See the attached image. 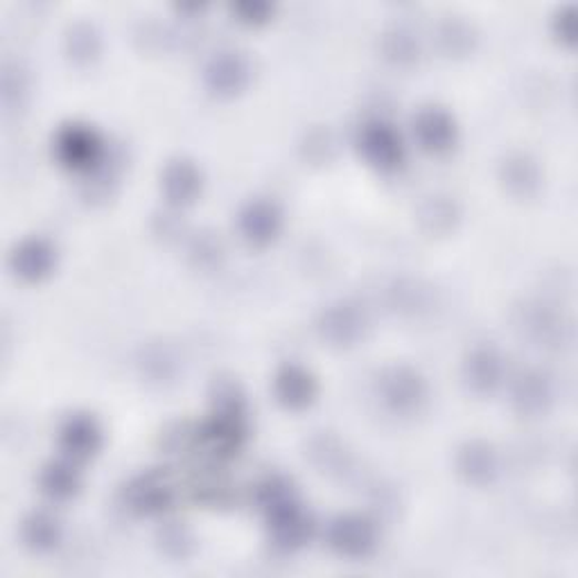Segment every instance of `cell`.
I'll return each instance as SVG.
<instances>
[{
	"mask_svg": "<svg viewBox=\"0 0 578 578\" xmlns=\"http://www.w3.org/2000/svg\"><path fill=\"white\" fill-rule=\"evenodd\" d=\"M382 52L395 66H412L419 60V41L410 30L395 28L384 34Z\"/></svg>",
	"mask_w": 578,
	"mask_h": 578,
	"instance_id": "obj_28",
	"label": "cell"
},
{
	"mask_svg": "<svg viewBox=\"0 0 578 578\" xmlns=\"http://www.w3.org/2000/svg\"><path fill=\"white\" fill-rule=\"evenodd\" d=\"M41 493L52 502H69L82 488V477L69 461H52L39 475Z\"/></svg>",
	"mask_w": 578,
	"mask_h": 578,
	"instance_id": "obj_21",
	"label": "cell"
},
{
	"mask_svg": "<svg viewBox=\"0 0 578 578\" xmlns=\"http://www.w3.org/2000/svg\"><path fill=\"white\" fill-rule=\"evenodd\" d=\"M456 471L473 486H488L499 473L497 452L484 441L466 443L456 454Z\"/></svg>",
	"mask_w": 578,
	"mask_h": 578,
	"instance_id": "obj_16",
	"label": "cell"
},
{
	"mask_svg": "<svg viewBox=\"0 0 578 578\" xmlns=\"http://www.w3.org/2000/svg\"><path fill=\"white\" fill-rule=\"evenodd\" d=\"M60 447L73 461H86L102 447V430L89 414L69 416L60 427Z\"/></svg>",
	"mask_w": 578,
	"mask_h": 578,
	"instance_id": "obj_15",
	"label": "cell"
},
{
	"mask_svg": "<svg viewBox=\"0 0 578 578\" xmlns=\"http://www.w3.org/2000/svg\"><path fill=\"white\" fill-rule=\"evenodd\" d=\"M56 267V249L43 238L21 242L12 254V269L25 282H41Z\"/></svg>",
	"mask_w": 578,
	"mask_h": 578,
	"instance_id": "obj_17",
	"label": "cell"
},
{
	"mask_svg": "<svg viewBox=\"0 0 578 578\" xmlns=\"http://www.w3.org/2000/svg\"><path fill=\"white\" fill-rule=\"evenodd\" d=\"M414 136L419 145L430 154H447L458 138L456 123L445 109L427 106L414 118Z\"/></svg>",
	"mask_w": 578,
	"mask_h": 578,
	"instance_id": "obj_13",
	"label": "cell"
},
{
	"mask_svg": "<svg viewBox=\"0 0 578 578\" xmlns=\"http://www.w3.org/2000/svg\"><path fill=\"white\" fill-rule=\"evenodd\" d=\"M510 402L519 416H527V419L545 416L554 404V382L549 380L547 373L538 369L519 373L510 391Z\"/></svg>",
	"mask_w": 578,
	"mask_h": 578,
	"instance_id": "obj_9",
	"label": "cell"
},
{
	"mask_svg": "<svg viewBox=\"0 0 578 578\" xmlns=\"http://www.w3.org/2000/svg\"><path fill=\"white\" fill-rule=\"evenodd\" d=\"M419 219L423 224V228L427 234H436V236H445L456 226L458 221V208L450 197H430L419 213Z\"/></svg>",
	"mask_w": 578,
	"mask_h": 578,
	"instance_id": "obj_24",
	"label": "cell"
},
{
	"mask_svg": "<svg viewBox=\"0 0 578 578\" xmlns=\"http://www.w3.org/2000/svg\"><path fill=\"white\" fill-rule=\"evenodd\" d=\"M267 515L271 543L282 551H297L312 540L314 519L299 499L287 502Z\"/></svg>",
	"mask_w": 578,
	"mask_h": 578,
	"instance_id": "obj_4",
	"label": "cell"
},
{
	"mask_svg": "<svg viewBox=\"0 0 578 578\" xmlns=\"http://www.w3.org/2000/svg\"><path fill=\"white\" fill-rule=\"evenodd\" d=\"M308 456L312 458V464L323 473H334V471L345 468V458H349L343 445L330 434H321V436L312 438L310 447H308Z\"/></svg>",
	"mask_w": 578,
	"mask_h": 578,
	"instance_id": "obj_29",
	"label": "cell"
},
{
	"mask_svg": "<svg viewBox=\"0 0 578 578\" xmlns=\"http://www.w3.org/2000/svg\"><path fill=\"white\" fill-rule=\"evenodd\" d=\"M273 393L285 410L303 412L317 400L319 386L308 369L299 364H285L273 378Z\"/></svg>",
	"mask_w": 578,
	"mask_h": 578,
	"instance_id": "obj_12",
	"label": "cell"
},
{
	"mask_svg": "<svg viewBox=\"0 0 578 578\" xmlns=\"http://www.w3.org/2000/svg\"><path fill=\"white\" fill-rule=\"evenodd\" d=\"M330 547L343 558H367L378 547V527L362 515H341L328 529Z\"/></svg>",
	"mask_w": 578,
	"mask_h": 578,
	"instance_id": "obj_5",
	"label": "cell"
},
{
	"mask_svg": "<svg viewBox=\"0 0 578 578\" xmlns=\"http://www.w3.org/2000/svg\"><path fill=\"white\" fill-rule=\"evenodd\" d=\"M519 332L540 349H562L571 339L569 321L545 303H527L517 310L515 319Z\"/></svg>",
	"mask_w": 578,
	"mask_h": 578,
	"instance_id": "obj_3",
	"label": "cell"
},
{
	"mask_svg": "<svg viewBox=\"0 0 578 578\" xmlns=\"http://www.w3.org/2000/svg\"><path fill=\"white\" fill-rule=\"evenodd\" d=\"M238 228L251 247H267L280 236L282 213L273 202L254 199L240 210Z\"/></svg>",
	"mask_w": 578,
	"mask_h": 578,
	"instance_id": "obj_10",
	"label": "cell"
},
{
	"mask_svg": "<svg viewBox=\"0 0 578 578\" xmlns=\"http://www.w3.org/2000/svg\"><path fill=\"white\" fill-rule=\"evenodd\" d=\"M303 149L310 161H317V163L330 161L334 154V138L330 136V132H323V130L312 132L303 145Z\"/></svg>",
	"mask_w": 578,
	"mask_h": 578,
	"instance_id": "obj_35",
	"label": "cell"
},
{
	"mask_svg": "<svg viewBox=\"0 0 578 578\" xmlns=\"http://www.w3.org/2000/svg\"><path fill=\"white\" fill-rule=\"evenodd\" d=\"M251 66L247 56L234 50L217 52L204 69V84L217 97H236L249 86Z\"/></svg>",
	"mask_w": 578,
	"mask_h": 578,
	"instance_id": "obj_6",
	"label": "cell"
},
{
	"mask_svg": "<svg viewBox=\"0 0 578 578\" xmlns=\"http://www.w3.org/2000/svg\"><path fill=\"white\" fill-rule=\"evenodd\" d=\"M438 41H441V48L447 52V54H466L473 50V43H475V37L471 32L468 25L458 23V21H450L441 28L438 32Z\"/></svg>",
	"mask_w": 578,
	"mask_h": 578,
	"instance_id": "obj_32",
	"label": "cell"
},
{
	"mask_svg": "<svg viewBox=\"0 0 578 578\" xmlns=\"http://www.w3.org/2000/svg\"><path fill=\"white\" fill-rule=\"evenodd\" d=\"M54 156L75 172H95L104 163V143L89 125H66L54 138Z\"/></svg>",
	"mask_w": 578,
	"mask_h": 578,
	"instance_id": "obj_2",
	"label": "cell"
},
{
	"mask_svg": "<svg viewBox=\"0 0 578 578\" xmlns=\"http://www.w3.org/2000/svg\"><path fill=\"white\" fill-rule=\"evenodd\" d=\"M158 543L169 558H177V560H184L195 551L193 534L177 523H169L158 531Z\"/></svg>",
	"mask_w": 578,
	"mask_h": 578,
	"instance_id": "obj_30",
	"label": "cell"
},
{
	"mask_svg": "<svg viewBox=\"0 0 578 578\" xmlns=\"http://www.w3.org/2000/svg\"><path fill=\"white\" fill-rule=\"evenodd\" d=\"M213 414L230 416V419H247V400L238 382L217 380L213 384Z\"/></svg>",
	"mask_w": 578,
	"mask_h": 578,
	"instance_id": "obj_27",
	"label": "cell"
},
{
	"mask_svg": "<svg viewBox=\"0 0 578 578\" xmlns=\"http://www.w3.org/2000/svg\"><path fill=\"white\" fill-rule=\"evenodd\" d=\"M161 188H163V195L169 206H175V208L190 206L199 199L202 188H204L202 169L188 158L169 161L163 169Z\"/></svg>",
	"mask_w": 578,
	"mask_h": 578,
	"instance_id": "obj_11",
	"label": "cell"
},
{
	"mask_svg": "<svg viewBox=\"0 0 578 578\" xmlns=\"http://www.w3.org/2000/svg\"><path fill=\"white\" fill-rule=\"evenodd\" d=\"M499 177H502L504 188L513 197H519V199L534 197L543 184L538 163L525 152H515V154L506 156L502 163V169H499Z\"/></svg>",
	"mask_w": 578,
	"mask_h": 578,
	"instance_id": "obj_19",
	"label": "cell"
},
{
	"mask_svg": "<svg viewBox=\"0 0 578 578\" xmlns=\"http://www.w3.org/2000/svg\"><path fill=\"white\" fill-rule=\"evenodd\" d=\"M551 32L556 37L558 43L571 48L576 43V34H578V21H576V8L574 6H562L551 23Z\"/></svg>",
	"mask_w": 578,
	"mask_h": 578,
	"instance_id": "obj_33",
	"label": "cell"
},
{
	"mask_svg": "<svg viewBox=\"0 0 578 578\" xmlns=\"http://www.w3.org/2000/svg\"><path fill=\"white\" fill-rule=\"evenodd\" d=\"M234 14L242 25H265L273 17V6L262 3V0H247V3H236Z\"/></svg>",
	"mask_w": 578,
	"mask_h": 578,
	"instance_id": "obj_34",
	"label": "cell"
},
{
	"mask_svg": "<svg viewBox=\"0 0 578 578\" xmlns=\"http://www.w3.org/2000/svg\"><path fill=\"white\" fill-rule=\"evenodd\" d=\"M389 306L400 314H421L432 306V292L419 280H393L386 289Z\"/></svg>",
	"mask_w": 578,
	"mask_h": 578,
	"instance_id": "obj_23",
	"label": "cell"
},
{
	"mask_svg": "<svg viewBox=\"0 0 578 578\" xmlns=\"http://www.w3.org/2000/svg\"><path fill=\"white\" fill-rule=\"evenodd\" d=\"M358 147L367 163L382 172H393L404 161V145L400 134L382 121H371L360 130Z\"/></svg>",
	"mask_w": 578,
	"mask_h": 578,
	"instance_id": "obj_7",
	"label": "cell"
},
{
	"mask_svg": "<svg viewBox=\"0 0 578 578\" xmlns=\"http://www.w3.org/2000/svg\"><path fill=\"white\" fill-rule=\"evenodd\" d=\"M21 536H23V543L32 551L48 554L62 543V525H60V519L52 517L50 513L39 510V513H32L25 517Z\"/></svg>",
	"mask_w": 578,
	"mask_h": 578,
	"instance_id": "obj_22",
	"label": "cell"
},
{
	"mask_svg": "<svg viewBox=\"0 0 578 578\" xmlns=\"http://www.w3.org/2000/svg\"><path fill=\"white\" fill-rule=\"evenodd\" d=\"M464 382L471 391L486 395L493 393L504 380V360L493 345H477L464 360Z\"/></svg>",
	"mask_w": 578,
	"mask_h": 578,
	"instance_id": "obj_14",
	"label": "cell"
},
{
	"mask_svg": "<svg viewBox=\"0 0 578 578\" xmlns=\"http://www.w3.org/2000/svg\"><path fill=\"white\" fill-rule=\"evenodd\" d=\"M378 393L384 407L398 416H412L427 402V384L412 367H389L378 378Z\"/></svg>",
	"mask_w": 578,
	"mask_h": 578,
	"instance_id": "obj_1",
	"label": "cell"
},
{
	"mask_svg": "<svg viewBox=\"0 0 578 578\" xmlns=\"http://www.w3.org/2000/svg\"><path fill=\"white\" fill-rule=\"evenodd\" d=\"M66 54L78 66H89L91 62H95L100 54V34L95 32V28L86 23L75 25L66 37Z\"/></svg>",
	"mask_w": 578,
	"mask_h": 578,
	"instance_id": "obj_26",
	"label": "cell"
},
{
	"mask_svg": "<svg viewBox=\"0 0 578 578\" xmlns=\"http://www.w3.org/2000/svg\"><path fill=\"white\" fill-rule=\"evenodd\" d=\"M188 254L197 269H215L224 258V247L213 234H202L193 240Z\"/></svg>",
	"mask_w": 578,
	"mask_h": 578,
	"instance_id": "obj_31",
	"label": "cell"
},
{
	"mask_svg": "<svg viewBox=\"0 0 578 578\" xmlns=\"http://www.w3.org/2000/svg\"><path fill=\"white\" fill-rule=\"evenodd\" d=\"M247 438V419H230V416H217L202 427L199 441L208 452L215 456H234Z\"/></svg>",
	"mask_w": 578,
	"mask_h": 578,
	"instance_id": "obj_20",
	"label": "cell"
},
{
	"mask_svg": "<svg viewBox=\"0 0 578 578\" xmlns=\"http://www.w3.org/2000/svg\"><path fill=\"white\" fill-rule=\"evenodd\" d=\"M141 369L149 382L167 384V382H175L179 373V362L167 345H149L141 358Z\"/></svg>",
	"mask_w": 578,
	"mask_h": 578,
	"instance_id": "obj_25",
	"label": "cell"
},
{
	"mask_svg": "<svg viewBox=\"0 0 578 578\" xmlns=\"http://www.w3.org/2000/svg\"><path fill=\"white\" fill-rule=\"evenodd\" d=\"M125 499L132 510H136L141 515H154V513H163L167 506H172L175 491H172L169 482L163 475L149 473V475L134 479L127 486Z\"/></svg>",
	"mask_w": 578,
	"mask_h": 578,
	"instance_id": "obj_18",
	"label": "cell"
},
{
	"mask_svg": "<svg viewBox=\"0 0 578 578\" xmlns=\"http://www.w3.org/2000/svg\"><path fill=\"white\" fill-rule=\"evenodd\" d=\"M369 328V319L367 312L351 301H339L330 308L323 310V314L319 317V332L321 337L343 349V345H353L358 343Z\"/></svg>",
	"mask_w": 578,
	"mask_h": 578,
	"instance_id": "obj_8",
	"label": "cell"
}]
</instances>
